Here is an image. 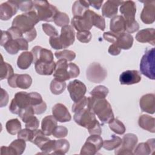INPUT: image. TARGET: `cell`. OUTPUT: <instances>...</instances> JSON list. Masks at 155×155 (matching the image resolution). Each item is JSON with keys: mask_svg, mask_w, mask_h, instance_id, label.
<instances>
[{"mask_svg": "<svg viewBox=\"0 0 155 155\" xmlns=\"http://www.w3.org/2000/svg\"><path fill=\"white\" fill-rule=\"evenodd\" d=\"M19 9L18 1H7L0 5V19L2 21L10 19Z\"/></svg>", "mask_w": 155, "mask_h": 155, "instance_id": "4fadbf2b", "label": "cell"}, {"mask_svg": "<svg viewBox=\"0 0 155 155\" xmlns=\"http://www.w3.org/2000/svg\"><path fill=\"white\" fill-rule=\"evenodd\" d=\"M117 35V34L114 33L111 31L104 32L103 34V38L105 41L112 43V44H114L116 41Z\"/></svg>", "mask_w": 155, "mask_h": 155, "instance_id": "91938a15", "label": "cell"}, {"mask_svg": "<svg viewBox=\"0 0 155 155\" xmlns=\"http://www.w3.org/2000/svg\"><path fill=\"white\" fill-rule=\"evenodd\" d=\"M7 31L10 33L13 39H18L19 38H24L23 33L19 28L16 27L12 26L7 30Z\"/></svg>", "mask_w": 155, "mask_h": 155, "instance_id": "6f0895ef", "label": "cell"}, {"mask_svg": "<svg viewBox=\"0 0 155 155\" xmlns=\"http://www.w3.org/2000/svg\"><path fill=\"white\" fill-rule=\"evenodd\" d=\"M18 6L19 8L22 12H28L34 9V4L33 2L31 1H18Z\"/></svg>", "mask_w": 155, "mask_h": 155, "instance_id": "db71d44e", "label": "cell"}, {"mask_svg": "<svg viewBox=\"0 0 155 155\" xmlns=\"http://www.w3.org/2000/svg\"><path fill=\"white\" fill-rule=\"evenodd\" d=\"M154 150V139H150L146 142L140 143L135 148L133 154L137 155H148L150 154H153Z\"/></svg>", "mask_w": 155, "mask_h": 155, "instance_id": "d4e9b609", "label": "cell"}, {"mask_svg": "<svg viewBox=\"0 0 155 155\" xmlns=\"http://www.w3.org/2000/svg\"><path fill=\"white\" fill-rule=\"evenodd\" d=\"M103 139L100 135L91 134L89 136L81 148L80 154L83 155H94L103 146Z\"/></svg>", "mask_w": 155, "mask_h": 155, "instance_id": "ba28073f", "label": "cell"}, {"mask_svg": "<svg viewBox=\"0 0 155 155\" xmlns=\"http://www.w3.org/2000/svg\"><path fill=\"white\" fill-rule=\"evenodd\" d=\"M70 148V143L66 139H62L55 140L54 149L53 154H65Z\"/></svg>", "mask_w": 155, "mask_h": 155, "instance_id": "836d02e7", "label": "cell"}, {"mask_svg": "<svg viewBox=\"0 0 155 155\" xmlns=\"http://www.w3.org/2000/svg\"><path fill=\"white\" fill-rule=\"evenodd\" d=\"M11 39H12V38L7 31L1 30V38L0 44L2 47H4V45Z\"/></svg>", "mask_w": 155, "mask_h": 155, "instance_id": "6125c7cd", "label": "cell"}, {"mask_svg": "<svg viewBox=\"0 0 155 155\" xmlns=\"http://www.w3.org/2000/svg\"><path fill=\"white\" fill-rule=\"evenodd\" d=\"M68 71L70 79L78 77L80 73L79 67L74 63H71V62L68 64Z\"/></svg>", "mask_w": 155, "mask_h": 155, "instance_id": "9f6ffc18", "label": "cell"}, {"mask_svg": "<svg viewBox=\"0 0 155 155\" xmlns=\"http://www.w3.org/2000/svg\"><path fill=\"white\" fill-rule=\"evenodd\" d=\"M37 36V33L35 28H34L33 30L31 31L25 33L23 35V37L28 41V42H31L33 41Z\"/></svg>", "mask_w": 155, "mask_h": 155, "instance_id": "be15d7a7", "label": "cell"}, {"mask_svg": "<svg viewBox=\"0 0 155 155\" xmlns=\"http://www.w3.org/2000/svg\"><path fill=\"white\" fill-rule=\"evenodd\" d=\"M29 106H31L30 94L25 91H19L15 94L12 100L9 110L13 114H18L22 110Z\"/></svg>", "mask_w": 155, "mask_h": 155, "instance_id": "8992f818", "label": "cell"}, {"mask_svg": "<svg viewBox=\"0 0 155 155\" xmlns=\"http://www.w3.org/2000/svg\"><path fill=\"white\" fill-rule=\"evenodd\" d=\"M125 31L128 33H133L139 29V25L135 19L125 20Z\"/></svg>", "mask_w": 155, "mask_h": 155, "instance_id": "bcb514c9", "label": "cell"}, {"mask_svg": "<svg viewBox=\"0 0 155 155\" xmlns=\"http://www.w3.org/2000/svg\"><path fill=\"white\" fill-rule=\"evenodd\" d=\"M123 1H107L102 7V16L106 18H113L117 13V7Z\"/></svg>", "mask_w": 155, "mask_h": 155, "instance_id": "cb8c5ba5", "label": "cell"}, {"mask_svg": "<svg viewBox=\"0 0 155 155\" xmlns=\"http://www.w3.org/2000/svg\"><path fill=\"white\" fill-rule=\"evenodd\" d=\"M141 76L137 70H127L122 72L119 76V81L122 85H132L139 83Z\"/></svg>", "mask_w": 155, "mask_h": 155, "instance_id": "d6986e66", "label": "cell"}, {"mask_svg": "<svg viewBox=\"0 0 155 155\" xmlns=\"http://www.w3.org/2000/svg\"><path fill=\"white\" fill-rule=\"evenodd\" d=\"M53 76L55 79L61 81H65L70 79L68 71V63L67 60L60 59L56 62Z\"/></svg>", "mask_w": 155, "mask_h": 155, "instance_id": "e0dca14e", "label": "cell"}, {"mask_svg": "<svg viewBox=\"0 0 155 155\" xmlns=\"http://www.w3.org/2000/svg\"><path fill=\"white\" fill-rule=\"evenodd\" d=\"M154 94L152 93L146 94L141 97L139 105L141 110L149 114H154L155 111Z\"/></svg>", "mask_w": 155, "mask_h": 155, "instance_id": "44dd1931", "label": "cell"}, {"mask_svg": "<svg viewBox=\"0 0 155 155\" xmlns=\"http://www.w3.org/2000/svg\"><path fill=\"white\" fill-rule=\"evenodd\" d=\"M88 4H89L90 5H91L93 7H94V8L98 10L101 8V7L102 5V4L103 2V0L99 1H88Z\"/></svg>", "mask_w": 155, "mask_h": 155, "instance_id": "003e7915", "label": "cell"}, {"mask_svg": "<svg viewBox=\"0 0 155 155\" xmlns=\"http://www.w3.org/2000/svg\"><path fill=\"white\" fill-rule=\"evenodd\" d=\"M144 4L143 8L140 13L142 21L146 24H151L155 20V1H142Z\"/></svg>", "mask_w": 155, "mask_h": 155, "instance_id": "5bb4252c", "label": "cell"}, {"mask_svg": "<svg viewBox=\"0 0 155 155\" xmlns=\"http://www.w3.org/2000/svg\"><path fill=\"white\" fill-rule=\"evenodd\" d=\"M89 6L90 5L88 1H76L72 6V13L74 16H82L84 13L88 10Z\"/></svg>", "mask_w": 155, "mask_h": 155, "instance_id": "1f68e13d", "label": "cell"}, {"mask_svg": "<svg viewBox=\"0 0 155 155\" xmlns=\"http://www.w3.org/2000/svg\"><path fill=\"white\" fill-rule=\"evenodd\" d=\"M88 108L94 114L97 115L103 124H108L114 118L111 106L105 98L88 97Z\"/></svg>", "mask_w": 155, "mask_h": 155, "instance_id": "6da1fadb", "label": "cell"}, {"mask_svg": "<svg viewBox=\"0 0 155 155\" xmlns=\"http://www.w3.org/2000/svg\"><path fill=\"white\" fill-rule=\"evenodd\" d=\"M34 114H35V112L32 106H29L22 110L18 114L19 116L24 123L26 122L29 118L34 116Z\"/></svg>", "mask_w": 155, "mask_h": 155, "instance_id": "c3c4849f", "label": "cell"}, {"mask_svg": "<svg viewBox=\"0 0 155 155\" xmlns=\"http://www.w3.org/2000/svg\"><path fill=\"white\" fill-rule=\"evenodd\" d=\"M73 119L76 124L87 128L90 134L101 135L102 133L101 125L97 120L95 114L88 108L75 113Z\"/></svg>", "mask_w": 155, "mask_h": 155, "instance_id": "7a4b0ae2", "label": "cell"}, {"mask_svg": "<svg viewBox=\"0 0 155 155\" xmlns=\"http://www.w3.org/2000/svg\"><path fill=\"white\" fill-rule=\"evenodd\" d=\"M133 44V37L125 32L117 35V38L114 44L120 49L128 50L131 48Z\"/></svg>", "mask_w": 155, "mask_h": 155, "instance_id": "4316f807", "label": "cell"}, {"mask_svg": "<svg viewBox=\"0 0 155 155\" xmlns=\"http://www.w3.org/2000/svg\"><path fill=\"white\" fill-rule=\"evenodd\" d=\"M93 25L99 28L101 30H104L105 28V19L101 15L96 13L94 12L93 13L92 16Z\"/></svg>", "mask_w": 155, "mask_h": 155, "instance_id": "f6af8a7d", "label": "cell"}, {"mask_svg": "<svg viewBox=\"0 0 155 155\" xmlns=\"http://www.w3.org/2000/svg\"><path fill=\"white\" fill-rule=\"evenodd\" d=\"M120 12L125 20L135 19L136 13L135 2L133 1H123L120 7Z\"/></svg>", "mask_w": 155, "mask_h": 155, "instance_id": "7402d4cb", "label": "cell"}, {"mask_svg": "<svg viewBox=\"0 0 155 155\" xmlns=\"http://www.w3.org/2000/svg\"><path fill=\"white\" fill-rule=\"evenodd\" d=\"M67 90L71 100L74 102L81 99L87 91L85 85L78 79L70 81L68 84Z\"/></svg>", "mask_w": 155, "mask_h": 155, "instance_id": "8fae6325", "label": "cell"}, {"mask_svg": "<svg viewBox=\"0 0 155 155\" xmlns=\"http://www.w3.org/2000/svg\"><path fill=\"white\" fill-rule=\"evenodd\" d=\"M34 8L39 21L52 22L59 12L58 8L47 1H34Z\"/></svg>", "mask_w": 155, "mask_h": 155, "instance_id": "277c9868", "label": "cell"}, {"mask_svg": "<svg viewBox=\"0 0 155 155\" xmlns=\"http://www.w3.org/2000/svg\"><path fill=\"white\" fill-rule=\"evenodd\" d=\"M122 143V139L120 137L115 136L114 134L111 135V139L110 140H105L103 142V147L108 150L111 151L118 148Z\"/></svg>", "mask_w": 155, "mask_h": 155, "instance_id": "f35d334b", "label": "cell"}, {"mask_svg": "<svg viewBox=\"0 0 155 155\" xmlns=\"http://www.w3.org/2000/svg\"><path fill=\"white\" fill-rule=\"evenodd\" d=\"M1 107H5L7 105L8 102V94L7 91L3 88L1 89Z\"/></svg>", "mask_w": 155, "mask_h": 155, "instance_id": "94428289", "label": "cell"}, {"mask_svg": "<svg viewBox=\"0 0 155 155\" xmlns=\"http://www.w3.org/2000/svg\"><path fill=\"white\" fill-rule=\"evenodd\" d=\"M31 105L33 108L35 114H41L47 109V104L43 101L42 96L37 92L30 93Z\"/></svg>", "mask_w": 155, "mask_h": 155, "instance_id": "ffe728a7", "label": "cell"}, {"mask_svg": "<svg viewBox=\"0 0 155 155\" xmlns=\"http://www.w3.org/2000/svg\"><path fill=\"white\" fill-rule=\"evenodd\" d=\"M1 155H5V154L14 155V153L9 146L8 147L2 146L1 147Z\"/></svg>", "mask_w": 155, "mask_h": 155, "instance_id": "03108f58", "label": "cell"}, {"mask_svg": "<svg viewBox=\"0 0 155 155\" xmlns=\"http://www.w3.org/2000/svg\"><path fill=\"white\" fill-rule=\"evenodd\" d=\"M9 147L13 151L14 155H20L23 153L25 149V141L22 139L18 138V139L13 140Z\"/></svg>", "mask_w": 155, "mask_h": 155, "instance_id": "74e56055", "label": "cell"}, {"mask_svg": "<svg viewBox=\"0 0 155 155\" xmlns=\"http://www.w3.org/2000/svg\"><path fill=\"white\" fill-rule=\"evenodd\" d=\"M7 82L8 85L12 88L27 89L32 84V79L27 74H14L8 78Z\"/></svg>", "mask_w": 155, "mask_h": 155, "instance_id": "7c38bea8", "label": "cell"}, {"mask_svg": "<svg viewBox=\"0 0 155 155\" xmlns=\"http://www.w3.org/2000/svg\"><path fill=\"white\" fill-rule=\"evenodd\" d=\"M33 136V130H31L28 128H25L21 130L18 133V138L22 139L25 141L31 142Z\"/></svg>", "mask_w": 155, "mask_h": 155, "instance_id": "f907efd6", "label": "cell"}, {"mask_svg": "<svg viewBox=\"0 0 155 155\" xmlns=\"http://www.w3.org/2000/svg\"><path fill=\"white\" fill-rule=\"evenodd\" d=\"M33 57V64L37 61L51 62L54 61L53 54L51 50L42 48L41 46L36 45L34 47L31 51Z\"/></svg>", "mask_w": 155, "mask_h": 155, "instance_id": "9a60e30c", "label": "cell"}, {"mask_svg": "<svg viewBox=\"0 0 155 155\" xmlns=\"http://www.w3.org/2000/svg\"><path fill=\"white\" fill-rule=\"evenodd\" d=\"M54 24L58 27H64L67 25L70 22L68 16L63 12H58L54 18Z\"/></svg>", "mask_w": 155, "mask_h": 155, "instance_id": "7bdbcfd3", "label": "cell"}, {"mask_svg": "<svg viewBox=\"0 0 155 155\" xmlns=\"http://www.w3.org/2000/svg\"><path fill=\"white\" fill-rule=\"evenodd\" d=\"M5 128L9 134L15 135L21 130V124L18 119H12L6 122Z\"/></svg>", "mask_w": 155, "mask_h": 155, "instance_id": "8d00e7d4", "label": "cell"}, {"mask_svg": "<svg viewBox=\"0 0 155 155\" xmlns=\"http://www.w3.org/2000/svg\"><path fill=\"white\" fill-rule=\"evenodd\" d=\"M59 39L63 48H66L72 45L75 40V31L72 26L67 25L62 27Z\"/></svg>", "mask_w": 155, "mask_h": 155, "instance_id": "2e32d148", "label": "cell"}, {"mask_svg": "<svg viewBox=\"0 0 155 155\" xmlns=\"http://www.w3.org/2000/svg\"><path fill=\"white\" fill-rule=\"evenodd\" d=\"M57 126V120L53 116L49 115L44 117L41 122V130L46 136L52 134Z\"/></svg>", "mask_w": 155, "mask_h": 155, "instance_id": "83f0119b", "label": "cell"}, {"mask_svg": "<svg viewBox=\"0 0 155 155\" xmlns=\"http://www.w3.org/2000/svg\"><path fill=\"white\" fill-rule=\"evenodd\" d=\"M155 119L147 114L141 115L138 120L140 128L151 133L155 132Z\"/></svg>", "mask_w": 155, "mask_h": 155, "instance_id": "f546056e", "label": "cell"}, {"mask_svg": "<svg viewBox=\"0 0 155 155\" xmlns=\"http://www.w3.org/2000/svg\"><path fill=\"white\" fill-rule=\"evenodd\" d=\"M138 139L136 135L133 133H127L123 136L122 139V145L119 148H116L115 154L119 155H128L133 154V151L134 150L137 143Z\"/></svg>", "mask_w": 155, "mask_h": 155, "instance_id": "30bf717a", "label": "cell"}, {"mask_svg": "<svg viewBox=\"0 0 155 155\" xmlns=\"http://www.w3.org/2000/svg\"><path fill=\"white\" fill-rule=\"evenodd\" d=\"M91 33L88 30L78 31L76 33V38L78 40L82 43L89 42L91 41Z\"/></svg>", "mask_w": 155, "mask_h": 155, "instance_id": "681fc988", "label": "cell"}, {"mask_svg": "<svg viewBox=\"0 0 155 155\" xmlns=\"http://www.w3.org/2000/svg\"><path fill=\"white\" fill-rule=\"evenodd\" d=\"M87 79L93 83H100L107 76V71L98 62L91 63L86 71Z\"/></svg>", "mask_w": 155, "mask_h": 155, "instance_id": "52a82bcc", "label": "cell"}, {"mask_svg": "<svg viewBox=\"0 0 155 155\" xmlns=\"http://www.w3.org/2000/svg\"><path fill=\"white\" fill-rule=\"evenodd\" d=\"M94 11L91 10H87L82 16H74L71 21L72 26L78 31L90 30L93 25L92 16Z\"/></svg>", "mask_w": 155, "mask_h": 155, "instance_id": "9c48e42d", "label": "cell"}, {"mask_svg": "<svg viewBox=\"0 0 155 155\" xmlns=\"http://www.w3.org/2000/svg\"><path fill=\"white\" fill-rule=\"evenodd\" d=\"M56 67V63L53 61L51 62L37 61L35 64V68L37 73L41 75H51Z\"/></svg>", "mask_w": 155, "mask_h": 155, "instance_id": "484cf974", "label": "cell"}, {"mask_svg": "<svg viewBox=\"0 0 155 155\" xmlns=\"http://www.w3.org/2000/svg\"><path fill=\"white\" fill-rule=\"evenodd\" d=\"M68 129L64 126H56L53 131L52 135L56 138H63L67 136Z\"/></svg>", "mask_w": 155, "mask_h": 155, "instance_id": "816d5d0a", "label": "cell"}, {"mask_svg": "<svg viewBox=\"0 0 155 155\" xmlns=\"http://www.w3.org/2000/svg\"><path fill=\"white\" fill-rule=\"evenodd\" d=\"M85 108H88V97L84 96L81 99L73 104L71 110L73 112L76 113Z\"/></svg>", "mask_w": 155, "mask_h": 155, "instance_id": "7dc6e473", "label": "cell"}, {"mask_svg": "<svg viewBox=\"0 0 155 155\" xmlns=\"http://www.w3.org/2000/svg\"><path fill=\"white\" fill-rule=\"evenodd\" d=\"M66 88V83L65 81H59L56 79H53L50 84V89L51 92L55 94L59 95L61 94Z\"/></svg>", "mask_w": 155, "mask_h": 155, "instance_id": "d590c367", "label": "cell"}, {"mask_svg": "<svg viewBox=\"0 0 155 155\" xmlns=\"http://www.w3.org/2000/svg\"><path fill=\"white\" fill-rule=\"evenodd\" d=\"M154 54V48L147 50L143 55L140 63V70L141 73L152 80L155 79Z\"/></svg>", "mask_w": 155, "mask_h": 155, "instance_id": "5b68a950", "label": "cell"}, {"mask_svg": "<svg viewBox=\"0 0 155 155\" xmlns=\"http://www.w3.org/2000/svg\"><path fill=\"white\" fill-rule=\"evenodd\" d=\"M5 50L10 54H15L20 50V47L17 39H11L4 45Z\"/></svg>", "mask_w": 155, "mask_h": 155, "instance_id": "b9f144b4", "label": "cell"}, {"mask_svg": "<svg viewBox=\"0 0 155 155\" xmlns=\"http://www.w3.org/2000/svg\"><path fill=\"white\" fill-rule=\"evenodd\" d=\"M13 73L14 71L12 65L8 64L7 62H4L2 57L0 64V80L9 78L14 74Z\"/></svg>", "mask_w": 155, "mask_h": 155, "instance_id": "e575fe53", "label": "cell"}, {"mask_svg": "<svg viewBox=\"0 0 155 155\" xmlns=\"http://www.w3.org/2000/svg\"><path fill=\"white\" fill-rule=\"evenodd\" d=\"M50 139L46 136L42 130L36 129L33 130V136L31 142L35 144L39 148H41Z\"/></svg>", "mask_w": 155, "mask_h": 155, "instance_id": "d6a6232c", "label": "cell"}, {"mask_svg": "<svg viewBox=\"0 0 155 155\" xmlns=\"http://www.w3.org/2000/svg\"><path fill=\"white\" fill-rule=\"evenodd\" d=\"M125 19L122 16H116L111 18L110 21V28L111 31L116 34L124 33L125 31Z\"/></svg>", "mask_w": 155, "mask_h": 155, "instance_id": "f1b7e54d", "label": "cell"}, {"mask_svg": "<svg viewBox=\"0 0 155 155\" xmlns=\"http://www.w3.org/2000/svg\"><path fill=\"white\" fill-rule=\"evenodd\" d=\"M54 56L59 59H63L67 61H71L76 58V53L71 50H64L62 51H56L54 53Z\"/></svg>", "mask_w": 155, "mask_h": 155, "instance_id": "ee69618b", "label": "cell"}, {"mask_svg": "<svg viewBox=\"0 0 155 155\" xmlns=\"http://www.w3.org/2000/svg\"><path fill=\"white\" fill-rule=\"evenodd\" d=\"M39 21L35 8L28 12L16 16L12 21V25L19 28L23 35L35 28V25Z\"/></svg>", "mask_w": 155, "mask_h": 155, "instance_id": "3957f363", "label": "cell"}, {"mask_svg": "<svg viewBox=\"0 0 155 155\" xmlns=\"http://www.w3.org/2000/svg\"><path fill=\"white\" fill-rule=\"evenodd\" d=\"M109 92L108 89L104 85H98L95 87L90 92L91 96L96 98H105Z\"/></svg>", "mask_w": 155, "mask_h": 155, "instance_id": "60d3db41", "label": "cell"}, {"mask_svg": "<svg viewBox=\"0 0 155 155\" xmlns=\"http://www.w3.org/2000/svg\"><path fill=\"white\" fill-rule=\"evenodd\" d=\"M108 125L111 131L117 134H123L125 132L126 128L125 125L117 119L113 118L108 122Z\"/></svg>", "mask_w": 155, "mask_h": 155, "instance_id": "ab89813d", "label": "cell"}, {"mask_svg": "<svg viewBox=\"0 0 155 155\" xmlns=\"http://www.w3.org/2000/svg\"><path fill=\"white\" fill-rule=\"evenodd\" d=\"M121 49L119 48L118 47H117L116 45L114 44H112L111 45L109 48H108V53L113 55V56H116L119 54V53H120Z\"/></svg>", "mask_w": 155, "mask_h": 155, "instance_id": "e7e4bbea", "label": "cell"}, {"mask_svg": "<svg viewBox=\"0 0 155 155\" xmlns=\"http://www.w3.org/2000/svg\"><path fill=\"white\" fill-rule=\"evenodd\" d=\"M33 62V57L31 52L24 51L21 53L17 60L18 67L22 70L27 69Z\"/></svg>", "mask_w": 155, "mask_h": 155, "instance_id": "4dcf8cb0", "label": "cell"}, {"mask_svg": "<svg viewBox=\"0 0 155 155\" xmlns=\"http://www.w3.org/2000/svg\"><path fill=\"white\" fill-rule=\"evenodd\" d=\"M53 116L59 122H69L71 116L67 107L61 103L56 104L52 108Z\"/></svg>", "mask_w": 155, "mask_h": 155, "instance_id": "ac0fdd59", "label": "cell"}, {"mask_svg": "<svg viewBox=\"0 0 155 155\" xmlns=\"http://www.w3.org/2000/svg\"><path fill=\"white\" fill-rule=\"evenodd\" d=\"M42 30L47 35L50 37L51 36H57L58 35V32L55 28L54 27L49 24L48 23H44L42 25Z\"/></svg>", "mask_w": 155, "mask_h": 155, "instance_id": "f5cc1de1", "label": "cell"}, {"mask_svg": "<svg viewBox=\"0 0 155 155\" xmlns=\"http://www.w3.org/2000/svg\"><path fill=\"white\" fill-rule=\"evenodd\" d=\"M49 43L52 48L56 50H60L63 48V47L61 44L59 36H51L49 39Z\"/></svg>", "mask_w": 155, "mask_h": 155, "instance_id": "680465c9", "label": "cell"}, {"mask_svg": "<svg viewBox=\"0 0 155 155\" xmlns=\"http://www.w3.org/2000/svg\"><path fill=\"white\" fill-rule=\"evenodd\" d=\"M25 128L30 129L31 130H35L38 129L39 125V122L38 118L34 116L29 118L27 120V122H25Z\"/></svg>", "mask_w": 155, "mask_h": 155, "instance_id": "11a10c76", "label": "cell"}, {"mask_svg": "<svg viewBox=\"0 0 155 155\" xmlns=\"http://www.w3.org/2000/svg\"><path fill=\"white\" fill-rule=\"evenodd\" d=\"M136 39L141 43L148 42L152 45H155V30L153 28H147L138 31Z\"/></svg>", "mask_w": 155, "mask_h": 155, "instance_id": "603a6c76", "label": "cell"}]
</instances>
